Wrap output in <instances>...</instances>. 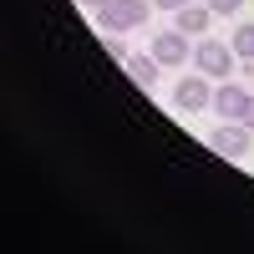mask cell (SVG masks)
I'll use <instances>...</instances> for the list:
<instances>
[{
	"label": "cell",
	"instance_id": "cell-8",
	"mask_svg": "<svg viewBox=\"0 0 254 254\" xmlns=\"http://www.w3.org/2000/svg\"><path fill=\"white\" fill-rule=\"evenodd\" d=\"M122 66H127V76H132L142 92H153V87H158V71H163V66H158V56H153V51H147V56H142V51H132Z\"/></svg>",
	"mask_w": 254,
	"mask_h": 254
},
{
	"label": "cell",
	"instance_id": "cell-12",
	"mask_svg": "<svg viewBox=\"0 0 254 254\" xmlns=\"http://www.w3.org/2000/svg\"><path fill=\"white\" fill-rule=\"evenodd\" d=\"M239 122H244L249 132H254V92H249V102H244V112H239Z\"/></svg>",
	"mask_w": 254,
	"mask_h": 254
},
{
	"label": "cell",
	"instance_id": "cell-7",
	"mask_svg": "<svg viewBox=\"0 0 254 254\" xmlns=\"http://www.w3.org/2000/svg\"><path fill=\"white\" fill-rule=\"evenodd\" d=\"M214 10L203 5V0H193V5H183V10H173V26L183 31V36H208V26H214Z\"/></svg>",
	"mask_w": 254,
	"mask_h": 254
},
{
	"label": "cell",
	"instance_id": "cell-5",
	"mask_svg": "<svg viewBox=\"0 0 254 254\" xmlns=\"http://www.w3.org/2000/svg\"><path fill=\"white\" fill-rule=\"evenodd\" d=\"M208 147H214L219 158H244L249 147H254V132L244 122H219L214 132H208Z\"/></svg>",
	"mask_w": 254,
	"mask_h": 254
},
{
	"label": "cell",
	"instance_id": "cell-4",
	"mask_svg": "<svg viewBox=\"0 0 254 254\" xmlns=\"http://www.w3.org/2000/svg\"><path fill=\"white\" fill-rule=\"evenodd\" d=\"M147 51L158 56V66H163V71L193 66V41H188V36H183L178 26H173V31H158V36H153V46H147Z\"/></svg>",
	"mask_w": 254,
	"mask_h": 254
},
{
	"label": "cell",
	"instance_id": "cell-11",
	"mask_svg": "<svg viewBox=\"0 0 254 254\" xmlns=\"http://www.w3.org/2000/svg\"><path fill=\"white\" fill-rule=\"evenodd\" d=\"M107 56H112V61H127V56H132V46H127L117 31H107Z\"/></svg>",
	"mask_w": 254,
	"mask_h": 254
},
{
	"label": "cell",
	"instance_id": "cell-1",
	"mask_svg": "<svg viewBox=\"0 0 254 254\" xmlns=\"http://www.w3.org/2000/svg\"><path fill=\"white\" fill-rule=\"evenodd\" d=\"M193 71L214 76V81L239 76V56H234V46H229V41H219V36H198V41H193Z\"/></svg>",
	"mask_w": 254,
	"mask_h": 254
},
{
	"label": "cell",
	"instance_id": "cell-9",
	"mask_svg": "<svg viewBox=\"0 0 254 254\" xmlns=\"http://www.w3.org/2000/svg\"><path fill=\"white\" fill-rule=\"evenodd\" d=\"M229 46H234V56H239V61H254V20H244V26L229 36Z\"/></svg>",
	"mask_w": 254,
	"mask_h": 254
},
{
	"label": "cell",
	"instance_id": "cell-3",
	"mask_svg": "<svg viewBox=\"0 0 254 254\" xmlns=\"http://www.w3.org/2000/svg\"><path fill=\"white\" fill-rule=\"evenodd\" d=\"M173 112H214V76L188 71L173 87Z\"/></svg>",
	"mask_w": 254,
	"mask_h": 254
},
{
	"label": "cell",
	"instance_id": "cell-6",
	"mask_svg": "<svg viewBox=\"0 0 254 254\" xmlns=\"http://www.w3.org/2000/svg\"><path fill=\"white\" fill-rule=\"evenodd\" d=\"M244 102H249V92H244V81H239V76L214 81V112H219V122H239Z\"/></svg>",
	"mask_w": 254,
	"mask_h": 254
},
{
	"label": "cell",
	"instance_id": "cell-13",
	"mask_svg": "<svg viewBox=\"0 0 254 254\" xmlns=\"http://www.w3.org/2000/svg\"><path fill=\"white\" fill-rule=\"evenodd\" d=\"M153 5H158V10H168V15H173V10H183V5H193V0H153Z\"/></svg>",
	"mask_w": 254,
	"mask_h": 254
},
{
	"label": "cell",
	"instance_id": "cell-10",
	"mask_svg": "<svg viewBox=\"0 0 254 254\" xmlns=\"http://www.w3.org/2000/svg\"><path fill=\"white\" fill-rule=\"evenodd\" d=\"M203 5L214 10L219 20H229V15H239V10H244V0H203Z\"/></svg>",
	"mask_w": 254,
	"mask_h": 254
},
{
	"label": "cell",
	"instance_id": "cell-14",
	"mask_svg": "<svg viewBox=\"0 0 254 254\" xmlns=\"http://www.w3.org/2000/svg\"><path fill=\"white\" fill-rule=\"evenodd\" d=\"M76 5H81V10H87V15H97L102 5H107V0H76Z\"/></svg>",
	"mask_w": 254,
	"mask_h": 254
},
{
	"label": "cell",
	"instance_id": "cell-2",
	"mask_svg": "<svg viewBox=\"0 0 254 254\" xmlns=\"http://www.w3.org/2000/svg\"><path fill=\"white\" fill-rule=\"evenodd\" d=\"M153 10H158L153 0H107L92 20H97L102 31H142L147 20H153Z\"/></svg>",
	"mask_w": 254,
	"mask_h": 254
}]
</instances>
